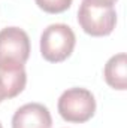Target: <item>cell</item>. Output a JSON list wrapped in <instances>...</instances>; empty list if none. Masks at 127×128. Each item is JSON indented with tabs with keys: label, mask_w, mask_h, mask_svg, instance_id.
Instances as JSON below:
<instances>
[{
	"label": "cell",
	"mask_w": 127,
	"mask_h": 128,
	"mask_svg": "<svg viewBox=\"0 0 127 128\" xmlns=\"http://www.w3.org/2000/svg\"><path fill=\"white\" fill-rule=\"evenodd\" d=\"M78 22L84 33L93 37L108 36L117 26L115 8L105 2L82 0L78 10Z\"/></svg>",
	"instance_id": "cell-1"
},
{
	"label": "cell",
	"mask_w": 127,
	"mask_h": 128,
	"mask_svg": "<svg viewBox=\"0 0 127 128\" xmlns=\"http://www.w3.org/2000/svg\"><path fill=\"white\" fill-rule=\"evenodd\" d=\"M75 43V33L69 26L51 24L40 36V54L49 63H61L72 55Z\"/></svg>",
	"instance_id": "cell-2"
},
{
	"label": "cell",
	"mask_w": 127,
	"mask_h": 128,
	"mask_svg": "<svg viewBox=\"0 0 127 128\" xmlns=\"http://www.w3.org/2000/svg\"><path fill=\"white\" fill-rule=\"evenodd\" d=\"M57 109L66 122L84 124L96 113V100L85 88H69L58 98Z\"/></svg>",
	"instance_id": "cell-3"
},
{
	"label": "cell",
	"mask_w": 127,
	"mask_h": 128,
	"mask_svg": "<svg viewBox=\"0 0 127 128\" xmlns=\"http://www.w3.org/2000/svg\"><path fill=\"white\" fill-rule=\"evenodd\" d=\"M30 57L29 34L18 27L0 32V66H24Z\"/></svg>",
	"instance_id": "cell-4"
},
{
	"label": "cell",
	"mask_w": 127,
	"mask_h": 128,
	"mask_svg": "<svg viewBox=\"0 0 127 128\" xmlns=\"http://www.w3.org/2000/svg\"><path fill=\"white\" fill-rule=\"evenodd\" d=\"M52 118L46 106L27 103L21 106L12 118V128H51Z\"/></svg>",
	"instance_id": "cell-5"
},
{
	"label": "cell",
	"mask_w": 127,
	"mask_h": 128,
	"mask_svg": "<svg viewBox=\"0 0 127 128\" xmlns=\"http://www.w3.org/2000/svg\"><path fill=\"white\" fill-rule=\"evenodd\" d=\"M27 84L24 66H0V91L3 98H14L21 94Z\"/></svg>",
	"instance_id": "cell-6"
},
{
	"label": "cell",
	"mask_w": 127,
	"mask_h": 128,
	"mask_svg": "<svg viewBox=\"0 0 127 128\" xmlns=\"http://www.w3.org/2000/svg\"><path fill=\"white\" fill-rule=\"evenodd\" d=\"M103 76L106 84L118 91L127 88V57L124 52L117 54L108 60L103 68Z\"/></svg>",
	"instance_id": "cell-7"
},
{
	"label": "cell",
	"mask_w": 127,
	"mask_h": 128,
	"mask_svg": "<svg viewBox=\"0 0 127 128\" xmlns=\"http://www.w3.org/2000/svg\"><path fill=\"white\" fill-rule=\"evenodd\" d=\"M34 2L46 14H61L72 6L73 0H34Z\"/></svg>",
	"instance_id": "cell-8"
},
{
	"label": "cell",
	"mask_w": 127,
	"mask_h": 128,
	"mask_svg": "<svg viewBox=\"0 0 127 128\" xmlns=\"http://www.w3.org/2000/svg\"><path fill=\"white\" fill-rule=\"evenodd\" d=\"M97 2H105V3H109V4H114L117 0H97Z\"/></svg>",
	"instance_id": "cell-9"
},
{
	"label": "cell",
	"mask_w": 127,
	"mask_h": 128,
	"mask_svg": "<svg viewBox=\"0 0 127 128\" xmlns=\"http://www.w3.org/2000/svg\"><path fill=\"white\" fill-rule=\"evenodd\" d=\"M3 100H5V98H3V96H2V91H0V103H2Z\"/></svg>",
	"instance_id": "cell-10"
},
{
	"label": "cell",
	"mask_w": 127,
	"mask_h": 128,
	"mask_svg": "<svg viewBox=\"0 0 127 128\" xmlns=\"http://www.w3.org/2000/svg\"><path fill=\"white\" fill-rule=\"evenodd\" d=\"M0 128H3V125H2V122H0Z\"/></svg>",
	"instance_id": "cell-11"
}]
</instances>
